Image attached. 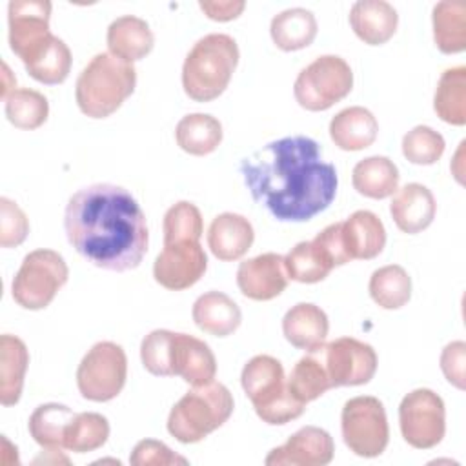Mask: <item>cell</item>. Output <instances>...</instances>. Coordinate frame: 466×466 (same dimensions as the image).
<instances>
[{
  "label": "cell",
  "mask_w": 466,
  "mask_h": 466,
  "mask_svg": "<svg viewBox=\"0 0 466 466\" xmlns=\"http://www.w3.org/2000/svg\"><path fill=\"white\" fill-rule=\"evenodd\" d=\"M255 240L251 222L238 213L217 215L208 229V246L211 253L224 262L242 258Z\"/></svg>",
  "instance_id": "obj_20"
},
{
  "label": "cell",
  "mask_w": 466,
  "mask_h": 466,
  "mask_svg": "<svg viewBox=\"0 0 466 466\" xmlns=\"http://www.w3.org/2000/svg\"><path fill=\"white\" fill-rule=\"evenodd\" d=\"M399 169L388 157H368L359 160L351 173V182L357 193L368 198H386L399 189Z\"/></svg>",
  "instance_id": "obj_28"
},
{
  "label": "cell",
  "mask_w": 466,
  "mask_h": 466,
  "mask_svg": "<svg viewBox=\"0 0 466 466\" xmlns=\"http://www.w3.org/2000/svg\"><path fill=\"white\" fill-rule=\"evenodd\" d=\"M370 297L384 309H399L411 297V279L399 264L375 269L370 277Z\"/></svg>",
  "instance_id": "obj_34"
},
{
  "label": "cell",
  "mask_w": 466,
  "mask_h": 466,
  "mask_svg": "<svg viewBox=\"0 0 466 466\" xmlns=\"http://www.w3.org/2000/svg\"><path fill=\"white\" fill-rule=\"evenodd\" d=\"M137 69L111 53L95 55L82 69L75 86V98L89 118L113 115L135 91Z\"/></svg>",
  "instance_id": "obj_5"
},
{
  "label": "cell",
  "mask_w": 466,
  "mask_h": 466,
  "mask_svg": "<svg viewBox=\"0 0 466 466\" xmlns=\"http://www.w3.org/2000/svg\"><path fill=\"white\" fill-rule=\"evenodd\" d=\"M129 462L133 466H167V464H187V459L171 451L164 442L155 439H144L137 442L131 451Z\"/></svg>",
  "instance_id": "obj_42"
},
{
  "label": "cell",
  "mask_w": 466,
  "mask_h": 466,
  "mask_svg": "<svg viewBox=\"0 0 466 466\" xmlns=\"http://www.w3.org/2000/svg\"><path fill=\"white\" fill-rule=\"evenodd\" d=\"M155 46V36L153 31L149 29L147 22L133 16V15H124L113 20L107 27V47L109 53L126 60V62H135L144 58L146 55L151 53Z\"/></svg>",
  "instance_id": "obj_25"
},
{
  "label": "cell",
  "mask_w": 466,
  "mask_h": 466,
  "mask_svg": "<svg viewBox=\"0 0 466 466\" xmlns=\"http://www.w3.org/2000/svg\"><path fill=\"white\" fill-rule=\"evenodd\" d=\"M75 415L76 413L66 404H58V402L40 404L31 413L27 428L33 441L38 446L46 448L47 451H62L66 430Z\"/></svg>",
  "instance_id": "obj_31"
},
{
  "label": "cell",
  "mask_w": 466,
  "mask_h": 466,
  "mask_svg": "<svg viewBox=\"0 0 466 466\" xmlns=\"http://www.w3.org/2000/svg\"><path fill=\"white\" fill-rule=\"evenodd\" d=\"M127 379V357L120 344L111 340L96 342L82 359L76 370V386L84 399L107 402L115 399Z\"/></svg>",
  "instance_id": "obj_10"
},
{
  "label": "cell",
  "mask_w": 466,
  "mask_h": 466,
  "mask_svg": "<svg viewBox=\"0 0 466 466\" xmlns=\"http://www.w3.org/2000/svg\"><path fill=\"white\" fill-rule=\"evenodd\" d=\"M286 382L291 395L302 404H308L319 399L320 395H324L328 390H331V382L322 360L320 346L308 351V355H304L293 366Z\"/></svg>",
  "instance_id": "obj_32"
},
{
  "label": "cell",
  "mask_w": 466,
  "mask_h": 466,
  "mask_svg": "<svg viewBox=\"0 0 466 466\" xmlns=\"http://www.w3.org/2000/svg\"><path fill=\"white\" fill-rule=\"evenodd\" d=\"M193 320L198 329L213 337L231 335L242 322L238 304L222 291H208L193 304Z\"/></svg>",
  "instance_id": "obj_24"
},
{
  "label": "cell",
  "mask_w": 466,
  "mask_h": 466,
  "mask_svg": "<svg viewBox=\"0 0 466 466\" xmlns=\"http://www.w3.org/2000/svg\"><path fill=\"white\" fill-rule=\"evenodd\" d=\"M435 46L444 55L462 53L466 49V2L444 0L435 4L433 15Z\"/></svg>",
  "instance_id": "obj_29"
},
{
  "label": "cell",
  "mask_w": 466,
  "mask_h": 466,
  "mask_svg": "<svg viewBox=\"0 0 466 466\" xmlns=\"http://www.w3.org/2000/svg\"><path fill=\"white\" fill-rule=\"evenodd\" d=\"M340 224L342 222H335L326 226L320 233H317V237L313 238V242L324 251V255L329 258V262L335 266H342L346 262H350V257L346 255L344 244H342V237H340Z\"/></svg>",
  "instance_id": "obj_44"
},
{
  "label": "cell",
  "mask_w": 466,
  "mask_h": 466,
  "mask_svg": "<svg viewBox=\"0 0 466 466\" xmlns=\"http://www.w3.org/2000/svg\"><path fill=\"white\" fill-rule=\"evenodd\" d=\"M437 116L451 126L466 124V67L446 69L437 84L433 96Z\"/></svg>",
  "instance_id": "obj_33"
},
{
  "label": "cell",
  "mask_w": 466,
  "mask_h": 466,
  "mask_svg": "<svg viewBox=\"0 0 466 466\" xmlns=\"http://www.w3.org/2000/svg\"><path fill=\"white\" fill-rule=\"evenodd\" d=\"M328 315L311 302H299L282 319V333L297 350L311 351L324 344L328 337Z\"/></svg>",
  "instance_id": "obj_22"
},
{
  "label": "cell",
  "mask_w": 466,
  "mask_h": 466,
  "mask_svg": "<svg viewBox=\"0 0 466 466\" xmlns=\"http://www.w3.org/2000/svg\"><path fill=\"white\" fill-rule=\"evenodd\" d=\"M444 137L430 126H415L402 138V155L417 166L435 164L444 153Z\"/></svg>",
  "instance_id": "obj_40"
},
{
  "label": "cell",
  "mask_w": 466,
  "mask_h": 466,
  "mask_svg": "<svg viewBox=\"0 0 466 466\" xmlns=\"http://www.w3.org/2000/svg\"><path fill=\"white\" fill-rule=\"evenodd\" d=\"M240 384L251 400L255 413L262 422L277 426L291 422L304 413L299 402L288 390L284 368L271 355H255L242 370Z\"/></svg>",
  "instance_id": "obj_7"
},
{
  "label": "cell",
  "mask_w": 466,
  "mask_h": 466,
  "mask_svg": "<svg viewBox=\"0 0 466 466\" xmlns=\"http://www.w3.org/2000/svg\"><path fill=\"white\" fill-rule=\"evenodd\" d=\"M231 391L217 380L193 386L169 411L167 431L182 444H193L218 430L233 413Z\"/></svg>",
  "instance_id": "obj_6"
},
{
  "label": "cell",
  "mask_w": 466,
  "mask_h": 466,
  "mask_svg": "<svg viewBox=\"0 0 466 466\" xmlns=\"http://www.w3.org/2000/svg\"><path fill=\"white\" fill-rule=\"evenodd\" d=\"M435 211L437 204L433 193L419 182H410L397 189L390 204V213L395 226L408 235L426 229L433 222Z\"/></svg>",
  "instance_id": "obj_18"
},
{
  "label": "cell",
  "mask_w": 466,
  "mask_h": 466,
  "mask_svg": "<svg viewBox=\"0 0 466 466\" xmlns=\"http://www.w3.org/2000/svg\"><path fill=\"white\" fill-rule=\"evenodd\" d=\"M379 133L373 113L362 106H351L339 111L329 122L333 144L344 151H360L370 147Z\"/></svg>",
  "instance_id": "obj_23"
},
{
  "label": "cell",
  "mask_w": 466,
  "mask_h": 466,
  "mask_svg": "<svg viewBox=\"0 0 466 466\" xmlns=\"http://www.w3.org/2000/svg\"><path fill=\"white\" fill-rule=\"evenodd\" d=\"M29 364V351L22 339L15 335L0 337V402L13 406L20 400L24 377Z\"/></svg>",
  "instance_id": "obj_26"
},
{
  "label": "cell",
  "mask_w": 466,
  "mask_h": 466,
  "mask_svg": "<svg viewBox=\"0 0 466 466\" xmlns=\"http://www.w3.org/2000/svg\"><path fill=\"white\" fill-rule=\"evenodd\" d=\"M164 244L180 240H200L204 224L198 208L193 202L180 200L173 204L164 215Z\"/></svg>",
  "instance_id": "obj_39"
},
{
  "label": "cell",
  "mask_w": 466,
  "mask_h": 466,
  "mask_svg": "<svg viewBox=\"0 0 466 466\" xmlns=\"http://www.w3.org/2000/svg\"><path fill=\"white\" fill-rule=\"evenodd\" d=\"M29 233V220L16 202L7 197L0 198V246L16 248Z\"/></svg>",
  "instance_id": "obj_41"
},
{
  "label": "cell",
  "mask_w": 466,
  "mask_h": 466,
  "mask_svg": "<svg viewBox=\"0 0 466 466\" xmlns=\"http://www.w3.org/2000/svg\"><path fill=\"white\" fill-rule=\"evenodd\" d=\"M24 66L36 82L56 86L62 84L71 71V51L64 40L53 36L47 46Z\"/></svg>",
  "instance_id": "obj_36"
},
{
  "label": "cell",
  "mask_w": 466,
  "mask_h": 466,
  "mask_svg": "<svg viewBox=\"0 0 466 466\" xmlns=\"http://www.w3.org/2000/svg\"><path fill=\"white\" fill-rule=\"evenodd\" d=\"M331 388L368 384L377 371L375 350L353 337H340L320 346Z\"/></svg>",
  "instance_id": "obj_13"
},
{
  "label": "cell",
  "mask_w": 466,
  "mask_h": 466,
  "mask_svg": "<svg viewBox=\"0 0 466 466\" xmlns=\"http://www.w3.org/2000/svg\"><path fill=\"white\" fill-rule=\"evenodd\" d=\"M51 2L49 0H13L7 7L9 46L11 51L25 64L55 35L49 31Z\"/></svg>",
  "instance_id": "obj_14"
},
{
  "label": "cell",
  "mask_w": 466,
  "mask_h": 466,
  "mask_svg": "<svg viewBox=\"0 0 466 466\" xmlns=\"http://www.w3.org/2000/svg\"><path fill=\"white\" fill-rule=\"evenodd\" d=\"M144 368L157 377H182L191 386L211 382L217 373V360L211 348L187 333L153 329L140 344Z\"/></svg>",
  "instance_id": "obj_3"
},
{
  "label": "cell",
  "mask_w": 466,
  "mask_h": 466,
  "mask_svg": "<svg viewBox=\"0 0 466 466\" xmlns=\"http://www.w3.org/2000/svg\"><path fill=\"white\" fill-rule=\"evenodd\" d=\"M464 362H466V344L462 340L450 342L441 353V370L450 384L464 390Z\"/></svg>",
  "instance_id": "obj_43"
},
{
  "label": "cell",
  "mask_w": 466,
  "mask_h": 466,
  "mask_svg": "<svg viewBox=\"0 0 466 466\" xmlns=\"http://www.w3.org/2000/svg\"><path fill=\"white\" fill-rule=\"evenodd\" d=\"M335 444L331 435L319 426H304L295 431L286 444L273 448L268 457V466H326L331 462Z\"/></svg>",
  "instance_id": "obj_16"
},
{
  "label": "cell",
  "mask_w": 466,
  "mask_h": 466,
  "mask_svg": "<svg viewBox=\"0 0 466 466\" xmlns=\"http://www.w3.org/2000/svg\"><path fill=\"white\" fill-rule=\"evenodd\" d=\"M175 138L182 151L193 157L213 153L222 142V124L206 113H191L178 120Z\"/></svg>",
  "instance_id": "obj_30"
},
{
  "label": "cell",
  "mask_w": 466,
  "mask_h": 466,
  "mask_svg": "<svg viewBox=\"0 0 466 466\" xmlns=\"http://www.w3.org/2000/svg\"><path fill=\"white\" fill-rule=\"evenodd\" d=\"M208 268L204 248L197 240H180L164 244L153 264L155 280L171 291H182L195 286Z\"/></svg>",
  "instance_id": "obj_15"
},
{
  "label": "cell",
  "mask_w": 466,
  "mask_h": 466,
  "mask_svg": "<svg viewBox=\"0 0 466 466\" xmlns=\"http://www.w3.org/2000/svg\"><path fill=\"white\" fill-rule=\"evenodd\" d=\"M353 71L337 55H322L306 66L293 86L295 100L308 111H326L350 95Z\"/></svg>",
  "instance_id": "obj_9"
},
{
  "label": "cell",
  "mask_w": 466,
  "mask_h": 466,
  "mask_svg": "<svg viewBox=\"0 0 466 466\" xmlns=\"http://www.w3.org/2000/svg\"><path fill=\"white\" fill-rule=\"evenodd\" d=\"M399 426L404 441L417 450L437 446L446 433L442 399L428 388L410 391L399 406Z\"/></svg>",
  "instance_id": "obj_12"
},
{
  "label": "cell",
  "mask_w": 466,
  "mask_h": 466,
  "mask_svg": "<svg viewBox=\"0 0 466 466\" xmlns=\"http://www.w3.org/2000/svg\"><path fill=\"white\" fill-rule=\"evenodd\" d=\"M67 264L58 251L35 249L24 257L13 279L11 295L24 309H44L67 282Z\"/></svg>",
  "instance_id": "obj_8"
},
{
  "label": "cell",
  "mask_w": 466,
  "mask_h": 466,
  "mask_svg": "<svg viewBox=\"0 0 466 466\" xmlns=\"http://www.w3.org/2000/svg\"><path fill=\"white\" fill-rule=\"evenodd\" d=\"M5 116L18 129H36L49 115L47 98L29 87L13 89L5 98Z\"/></svg>",
  "instance_id": "obj_37"
},
{
  "label": "cell",
  "mask_w": 466,
  "mask_h": 466,
  "mask_svg": "<svg viewBox=\"0 0 466 466\" xmlns=\"http://www.w3.org/2000/svg\"><path fill=\"white\" fill-rule=\"evenodd\" d=\"M342 439L359 457H379L390 441L384 404L371 395L350 399L340 413Z\"/></svg>",
  "instance_id": "obj_11"
},
{
  "label": "cell",
  "mask_w": 466,
  "mask_h": 466,
  "mask_svg": "<svg viewBox=\"0 0 466 466\" xmlns=\"http://www.w3.org/2000/svg\"><path fill=\"white\" fill-rule=\"evenodd\" d=\"M284 269L288 279L302 282V284H315L324 280L333 264L324 255V251L313 242H299L286 257H284Z\"/></svg>",
  "instance_id": "obj_35"
},
{
  "label": "cell",
  "mask_w": 466,
  "mask_h": 466,
  "mask_svg": "<svg viewBox=\"0 0 466 466\" xmlns=\"http://www.w3.org/2000/svg\"><path fill=\"white\" fill-rule=\"evenodd\" d=\"M240 173L255 202L280 222H306L337 195V171L309 137H284L242 158Z\"/></svg>",
  "instance_id": "obj_1"
},
{
  "label": "cell",
  "mask_w": 466,
  "mask_h": 466,
  "mask_svg": "<svg viewBox=\"0 0 466 466\" xmlns=\"http://www.w3.org/2000/svg\"><path fill=\"white\" fill-rule=\"evenodd\" d=\"M109 437V422L95 411L76 413L64 437V448L75 453H87L102 448Z\"/></svg>",
  "instance_id": "obj_38"
},
{
  "label": "cell",
  "mask_w": 466,
  "mask_h": 466,
  "mask_svg": "<svg viewBox=\"0 0 466 466\" xmlns=\"http://www.w3.org/2000/svg\"><path fill=\"white\" fill-rule=\"evenodd\" d=\"M64 228L71 246L102 269H135L147 251L146 215L122 186L91 184L78 189L66 206Z\"/></svg>",
  "instance_id": "obj_2"
},
{
  "label": "cell",
  "mask_w": 466,
  "mask_h": 466,
  "mask_svg": "<svg viewBox=\"0 0 466 466\" xmlns=\"http://www.w3.org/2000/svg\"><path fill=\"white\" fill-rule=\"evenodd\" d=\"M340 237L350 260L375 258L386 246L384 224L368 209L351 213L340 224Z\"/></svg>",
  "instance_id": "obj_19"
},
{
  "label": "cell",
  "mask_w": 466,
  "mask_h": 466,
  "mask_svg": "<svg viewBox=\"0 0 466 466\" xmlns=\"http://www.w3.org/2000/svg\"><path fill=\"white\" fill-rule=\"evenodd\" d=\"M317 18L309 9L291 7L273 16L269 35L282 51H299L308 47L317 36Z\"/></svg>",
  "instance_id": "obj_27"
},
{
  "label": "cell",
  "mask_w": 466,
  "mask_h": 466,
  "mask_svg": "<svg viewBox=\"0 0 466 466\" xmlns=\"http://www.w3.org/2000/svg\"><path fill=\"white\" fill-rule=\"evenodd\" d=\"M238 46L224 33H211L195 42L182 66L184 93L195 102L218 98L238 64Z\"/></svg>",
  "instance_id": "obj_4"
},
{
  "label": "cell",
  "mask_w": 466,
  "mask_h": 466,
  "mask_svg": "<svg viewBox=\"0 0 466 466\" xmlns=\"http://www.w3.org/2000/svg\"><path fill=\"white\" fill-rule=\"evenodd\" d=\"M237 286L251 300H271L279 297L288 286L284 257L269 251L240 262Z\"/></svg>",
  "instance_id": "obj_17"
},
{
  "label": "cell",
  "mask_w": 466,
  "mask_h": 466,
  "mask_svg": "<svg viewBox=\"0 0 466 466\" xmlns=\"http://www.w3.org/2000/svg\"><path fill=\"white\" fill-rule=\"evenodd\" d=\"M399 15L390 2L359 0L351 5L350 25L368 46L386 44L397 31Z\"/></svg>",
  "instance_id": "obj_21"
},
{
  "label": "cell",
  "mask_w": 466,
  "mask_h": 466,
  "mask_svg": "<svg viewBox=\"0 0 466 466\" xmlns=\"http://www.w3.org/2000/svg\"><path fill=\"white\" fill-rule=\"evenodd\" d=\"M200 9L206 13L208 18L217 22H228L237 18L246 4L242 0H226V2H198Z\"/></svg>",
  "instance_id": "obj_45"
}]
</instances>
